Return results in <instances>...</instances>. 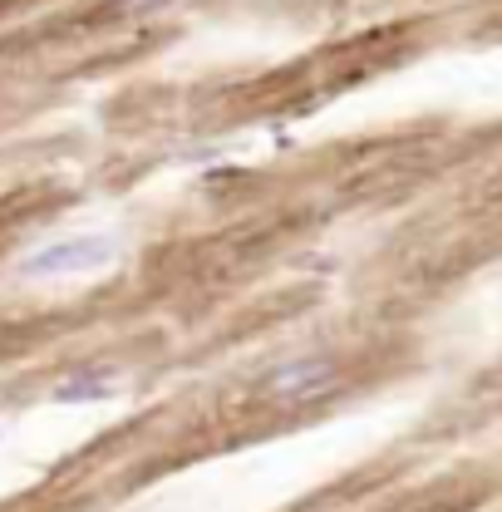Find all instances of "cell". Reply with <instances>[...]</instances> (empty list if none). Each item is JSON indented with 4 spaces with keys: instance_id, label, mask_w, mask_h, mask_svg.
Instances as JSON below:
<instances>
[{
    "instance_id": "6da1fadb",
    "label": "cell",
    "mask_w": 502,
    "mask_h": 512,
    "mask_svg": "<svg viewBox=\"0 0 502 512\" xmlns=\"http://www.w3.org/2000/svg\"><path fill=\"white\" fill-rule=\"evenodd\" d=\"M119 256V242L114 237H64V242H50L40 252H30L20 261L25 276H69V271H99Z\"/></svg>"
},
{
    "instance_id": "7a4b0ae2",
    "label": "cell",
    "mask_w": 502,
    "mask_h": 512,
    "mask_svg": "<svg viewBox=\"0 0 502 512\" xmlns=\"http://www.w3.org/2000/svg\"><path fill=\"white\" fill-rule=\"evenodd\" d=\"M335 360L330 355H296V360H281L266 380H261V394L271 404H306V399H320L330 384H335Z\"/></svg>"
},
{
    "instance_id": "3957f363",
    "label": "cell",
    "mask_w": 502,
    "mask_h": 512,
    "mask_svg": "<svg viewBox=\"0 0 502 512\" xmlns=\"http://www.w3.org/2000/svg\"><path fill=\"white\" fill-rule=\"evenodd\" d=\"M173 0H119V15H158L168 10Z\"/></svg>"
}]
</instances>
